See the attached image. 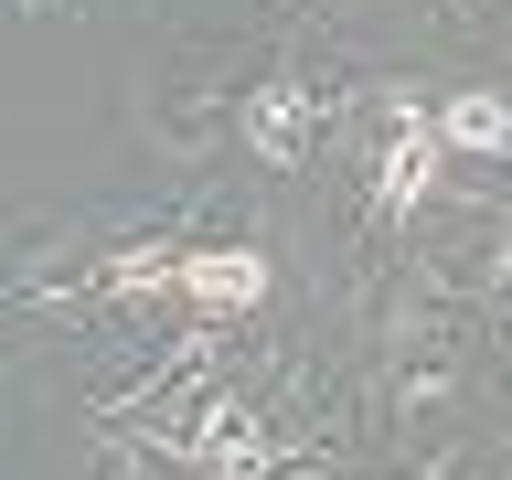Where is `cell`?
<instances>
[{"mask_svg":"<svg viewBox=\"0 0 512 480\" xmlns=\"http://www.w3.org/2000/svg\"><path fill=\"white\" fill-rule=\"evenodd\" d=\"M448 395H459V374H448V363H395V406H406V416H438Z\"/></svg>","mask_w":512,"mask_h":480,"instance_id":"5b68a950","label":"cell"},{"mask_svg":"<svg viewBox=\"0 0 512 480\" xmlns=\"http://www.w3.org/2000/svg\"><path fill=\"white\" fill-rule=\"evenodd\" d=\"M438 160H448L438 107H406V96H395V128H384V150H374V214H384V224H406L416 203L438 192Z\"/></svg>","mask_w":512,"mask_h":480,"instance_id":"7a4b0ae2","label":"cell"},{"mask_svg":"<svg viewBox=\"0 0 512 480\" xmlns=\"http://www.w3.org/2000/svg\"><path fill=\"white\" fill-rule=\"evenodd\" d=\"M416 480H491V459H480V448H448V459H427Z\"/></svg>","mask_w":512,"mask_h":480,"instance_id":"8992f818","label":"cell"},{"mask_svg":"<svg viewBox=\"0 0 512 480\" xmlns=\"http://www.w3.org/2000/svg\"><path fill=\"white\" fill-rule=\"evenodd\" d=\"M320 86H299V75H267V86H246V107H235V139H246L256 171H310L320 150Z\"/></svg>","mask_w":512,"mask_h":480,"instance_id":"6da1fadb","label":"cell"},{"mask_svg":"<svg viewBox=\"0 0 512 480\" xmlns=\"http://www.w3.org/2000/svg\"><path fill=\"white\" fill-rule=\"evenodd\" d=\"M438 139H448V150H470V160H502L512 150V96H491V86L448 96V107H438Z\"/></svg>","mask_w":512,"mask_h":480,"instance_id":"277c9868","label":"cell"},{"mask_svg":"<svg viewBox=\"0 0 512 480\" xmlns=\"http://www.w3.org/2000/svg\"><path fill=\"white\" fill-rule=\"evenodd\" d=\"M22 11H54V0H22Z\"/></svg>","mask_w":512,"mask_h":480,"instance_id":"52a82bcc","label":"cell"},{"mask_svg":"<svg viewBox=\"0 0 512 480\" xmlns=\"http://www.w3.org/2000/svg\"><path fill=\"white\" fill-rule=\"evenodd\" d=\"M182 299L203 320H246L267 299V246H182Z\"/></svg>","mask_w":512,"mask_h":480,"instance_id":"3957f363","label":"cell"}]
</instances>
